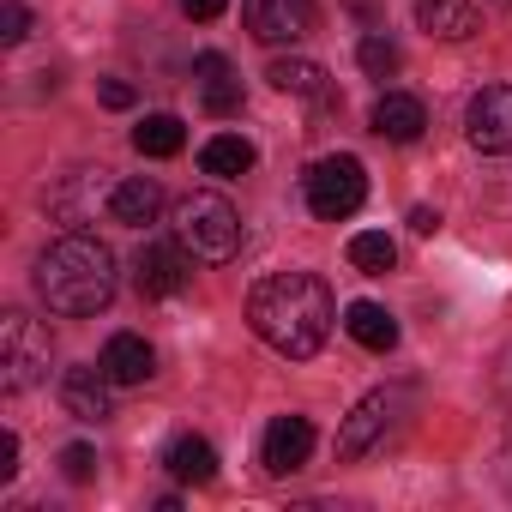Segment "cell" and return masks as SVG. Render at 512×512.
Here are the masks:
<instances>
[{
  "instance_id": "6da1fadb",
  "label": "cell",
  "mask_w": 512,
  "mask_h": 512,
  "mask_svg": "<svg viewBox=\"0 0 512 512\" xmlns=\"http://www.w3.org/2000/svg\"><path fill=\"white\" fill-rule=\"evenodd\" d=\"M332 320H338V302H332L326 278H314V272H278L266 284H253V296H247V326L260 332V344H272L278 356H296V362L332 338Z\"/></svg>"
},
{
  "instance_id": "7a4b0ae2",
  "label": "cell",
  "mask_w": 512,
  "mask_h": 512,
  "mask_svg": "<svg viewBox=\"0 0 512 512\" xmlns=\"http://www.w3.org/2000/svg\"><path fill=\"white\" fill-rule=\"evenodd\" d=\"M37 296L67 314V320H85V314H103L115 302V253L85 235V229H67L61 241H49L37 253Z\"/></svg>"
},
{
  "instance_id": "3957f363",
  "label": "cell",
  "mask_w": 512,
  "mask_h": 512,
  "mask_svg": "<svg viewBox=\"0 0 512 512\" xmlns=\"http://www.w3.org/2000/svg\"><path fill=\"white\" fill-rule=\"evenodd\" d=\"M169 229H175V241L193 253L199 266H229L235 253H241V211L223 193H187V199H175Z\"/></svg>"
},
{
  "instance_id": "277c9868",
  "label": "cell",
  "mask_w": 512,
  "mask_h": 512,
  "mask_svg": "<svg viewBox=\"0 0 512 512\" xmlns=\"http://www.w3.org/2000/svg\"><path fill=\"white\" fill-rule=\"evenodd\" d=\"M302 193H308V211H314V217L344 223V217H356L362 199H368V169H362V157H350V151L320 157V163L302 175Z\"/></svg>"
},
{
  "instance_id": "5b68a950",
  "label": "cell",
  "mask_w": 512,
  "mask_h": 512,
  "mask_svg": "<svg viewBox=\"0 0 512 512\" xmlns=\"http://www.w3.org/2000/svg\"><path fill=\"white\" fill-rule=\"evenodd\" d=\"M43 380H49V326H37L31 314H7L0 320V386L31 392Z\"/></svg>"
},
{
  "instance_id": "8992f818",
  "label": "cell",
  "mask_w": 512,
  "mask_h": 512,
  "mask_svg": "<svg viewBox=\"0 0 512 512\" xmlns=\"http://www.w3.org/2000/svg\"><path fill=\"white\" fill-rule=\"evenodd\" d=\"M115 181H121V175H109V169H73V175L49 193V211H55L61 223H73V229H85V223L109 217Z\"/></svg>"
},
{
  "instance_id": "52a82bcc",
  "label": "cell",
  "mask_w": 512,
  "mask_h": 512,
  "mask_svg": "<svg viewBox=\"0 0 512 512\" xmlns=\"http://www.w3.org/2000/svg\"><path fill=\"white\" fill-rule=\"evenodd\" d=\"M241 19H247L253 43L284 49L314 31V0H241Z\"/></svg>"
},
{
  "instance_id": "ba28073f",
  "label": "cell",
  "mask_w": 512,
  "mask_h": 512,
  "mask_svg": "<svg viewBox=\"0 0 512 512\" xmlns=\"http://www.w3.org/2000/svg\"><path fill=\"white\" fill-rule=\"evenodd\" d=\"M464 139L488 157L512 151V85H482L464 109Z\"/></svg>"
},
{
  "instance_id": "9c48e42d",
  "label": "cell",
  "mask_w": 512,
  "mask_h": 512,
  "mask_svg": "<svg viewBox=\"0 0 512 512\" xmlns=\"http://www.w3.org/2000/svg\"><path fill=\"white\" fill-rule=\"evenodd\" d=\"M133 278H139V296H151V302L181 296L187 278H193V253H187L181 241H175V247L145 241V247H139V260H133Z\"/></svg>"
},
{
  "instance_id": "30bf717a",
  "label": "cell",
  "mask_w": 512,
  "mask_h": 512,
  "mask_svg": "<svg viewBox=\"0 0 512 512\" xmlns=\"http://www.w3.org/2000/svg\"><path fill=\"white\" fill-rule=\"evenodd\" d=\"M308 452H314V422H308V416H278V422L266 428L260 464H266L272 476H296V470L308 464Z\"/></svg>"
},
{
  "instance_id": "8fae6325",
  "label": "cell",
  "mask_w": 512,
  "mask_h": 512,
  "mask_svg": "<svg viewBox=\"0 0 512 512\" xmlns=\"http://www.w3.org/2000/svg\"><path fill=\"white\" fill-rule=\"evenodd\" d=\"M386 428H392V392H368V398L344 416V428H338V458H362Z\"/></svg>"
},
{
  "instance_id": "7c38bea8",
  "label": "cell",
  "mask_w": 512,
  "mask_h": 512,
  "mask_svg": "<svg viewBox=\"0 0 512 512\" xmlns=\"http://www.w3.org/2000/svg\"><path fill=\"white\" fill-rule=\"evenodd\" d=\"M97 362H103V374H109L115 386H145V380L157 374V350H151L139 332H115Z\"/></svg>"
},
{
  "instance_id": "4fadbf2b",
  "label": "cell",
  "mask_w": 512,
  "mask_h": 512,
  "mask_svg": "<svg viewBox=\"0 0 512 512\" xmlns=\"http://www.w3.org/2000/svg\"><path fill=\"white\" fill-rule=\"evenodd\" d=\"M109 386H115V380L103 374V362H97V368H85V362L67 368V374H61V404H67V416L103 422V416H109Z\"/></svg>"
},
{
  "instance_id": "5bb4252c",
  "label": "cell",
  "mask_w": 512,
  "mask_h": 512,
  "mask_svg": "<svg viewBox=\"0 0 512 512\" xmlns=\"http://www.w3.org/2000/svg\"><path fill=\"white\" fill-rule=\"evenodd\" d=\"M163 217V187L151 175H121L115 181V199H109V223H127V229H145Z\"/></svg>"
},
{
  "instance_id": "9a60e30c",
  "label": "cell",
  "mask_w": 512,
  "mask_h": 512,
  "mask_svg": "<svg viewBox=\"0 0 512 512\" xmlns=\"http://www.w3.org/2000/svg\"><path fill=\"white\" fill-rule=\"evenodd\" d=\"M193 79H199V103H205L211 115H241V79H235V67H229L217 49H205V55L193 61Z\"/></svg>"
},
{
  "instance_id": "2e32d148",
  "label": "cell",
  "mask_w": 512,
  "mask_h": 512,
  "mask_svg": "<svg viewBox=\"0 0 512 512\" xmlns=\"http://www.w3.org/2000/svg\"><path fill=\"white\" fill-rule=\"evenodd\" d=\"M422 127H428L422 97H410V91H386V97L374 103V133H380V139L410 145V139H422Z\"/></svg>"
},
{
  "instance_id": "e0dca14e",
  "label": "cell",
  "mask_w": 512,
  "mask_h": 512,
  "mask_svg": "<svg viewBox=\"0 0 512 512\" xmlns=\"http://www.w3.org/2000/svg\"><path fill=\"white\" fill-rule=\"evenodd\" d=\"M476 0H416V25L440 43H464L476 31Z\"/></svg>"
},
{
  "instance_id": "ac0fdd59",
  "label": "cell",
  "mask_w": 512,
  "mask_h": 512,
  "mask_svg": "<svg viewBox=\"0 0 512 512\" xmlns=\"http://www.w3.org/2000/svg\"><path fill=\"white\" fill-rule=\"evenodd\" d=\"M344 332H350L362 350H374V356H386V350L398 344V320H392L380 302H350V308H344Z\"/></svg>"
},
{
  "instance_id": "d6986e66",
  "label": "cell",
  "mask_w": 512,
  "mask_h": 512,
  "mask_svg": "<svg viewBox=\"0 0 512 512\" xmlns=\"http://www.w3.org/2000/svg\"><path fill=\"white\" fill-rule=\"evenodd\" d=\"M284 97H314V103H326L332 97V79H326V67L320 61H272V73H266Z\"/></svg>"
},
{
  "instance_id": "ffe728a7",
  "label": "cell",
  "mask_w": 512,
  "mask_h": 512,
  "mask_svg": "<svg viewBox=\"0 0 512 512\" xmlns=\"http://www.w3.org/2000/svg\"><path fill=\"white\" fill-rule=\"evenodd\" d=\"M169 476H175V482H193V488H205V482L217 476V452H211V440H199V434H181V440L169 446Z\"/></svg>"
},
{
  "instance_id": "44dd1931",
  "label": "cell",
  "mask_w": 512,
  "mask_h": 512,
  "mask_svg": "<svg viewBox=\"0 0 512 512\" xmlns=\"http://www.w3.org/2000/svg\"><path fill=\"white\" fill-rule=\"evenodd\" d=\"M199 169L205 175H247L253 169V145L241 139V133H217V139H205V151H199Z\"/></svg>"
},
{
  "instance_id": "7402d4cb",
  "label": "cell",
  "mask_w": 512,
  "mask_h": 512,
  "mask_svg": "<svg viewBox=\"0 0 512 512\" xmlns=\"http://www.w3.org/2000/svg\"><path fill=\"white\" fill-rule=\"evenodd\" d=\"M350 266L368 272V278H386V272L398 266V241H392L386 229H362V235H350Z\"/></svg>"
},
{
  "instance_id": "603a6c76",
  "label": "cell",
  "mask_w": 512,
  "mask_h": 512,
  "mask_svg": "<svg viewBox=\"0 0 512 512\" xmlns=\"http://www.w3.org/2000/svg\"><path fill=\"white\" fill-rule=\"evenodd\" d=\"M187 145V127L175 121V115H145L139 127H133V151L139 157H175Z\"/></svg>"
},
{
  "instance_id": "cb8c5ba5",
  "label": "cell",
  "mask_w": 512,
  "mask_h": 512,
  "mask_svg": "<svg viewBox=\"0 0 512 512\" xmlns=\"http://www.w3.org/2000/svg\"><path fill=\"white\" fill-rule=\"evenodd\" d=\"M356 61H362V73H368V79H392V73L404 67V55H398V43H392V37H362Z\"/></svg>"
},
{
  "instance_id": "d4e9b609",
  "label": "cell",
  "mask_w": 512,
  "mask_h": 512,
  "mask_svg": "<svg viewBox=\"0 0 512 512\" xmlns=\"http://www.w3.org/2000/svg\"><path fill=\"white\" fill-rule=\"evenodd\" d=\"M25 37H31V7L25 0H0V43L19 49Z\"/></svg>"
},
{
  "instance_id": "484cf974",
  "label": "cell",
  "mask_w": 512,
  "mask_h": 512,
  "mask_svg": "<svg viewBox=\"0 0 512 512\" xmlns=\"http://www.w3.org/2000/svg\"><path fill=\"white\" fill-rule=\"evenodd\" d=\"M61 476L67 482H91L97 476V452L91 446H61Z\"/></svg>"
},
{
  "instance_id": "4316f807",
  "label": "cell",
  "mask_w": 512,
  "mask_h": 512,
  "mask_svg": "<svg viewBox=\"0 0 512 512\" xmlns=\"http://www.w3.org/2000/svg\"><path fill=\"white\" fill-rule=\"evenodd\" d=\"M97 97H103V109H133V85L127 79H103Z\"/></svg>"
},
{
  "instance_id": "83f0119b",
  "label": "cell",
  "mask_w": 512,
  "mask_h": 512,
  "mask_svg": "<svg viewBox=\"0 0 512 512\" xmlns=\"http://www.w3.org/2000/svg\"><path fill=\"white\" fill-rule=\"evenodd\" d=\"M19 476V434L7 428V434H0V482H13Z\"/></svg>"
},
{
  "instance_id": "f1b7e54d",
  "label": "cell",
  "mask_w": 512,
  "mask_h": 512,
  "mask_svg": "<svg viewBox=\"0 0 512 512\" xmlns=\"http://www.w3.org/2000/svg\"><path fill=\"white\" fill-rule=\"evenodd\" d=\"M223 7H229V0H181V13H187V19H199V25H211Z\"/></svg>"
},
{
  "instance_id": "f546056e",
  "label": "cell",
  "mask_w": 512,
  "mask_h": 512,
  "mask_svg": "<svg viewBox=\"0 0 512 512\" xmlns=\"http://www.w3.org/2000/svg\"><path fill=\"white\" fill-rule=\"evenodd\" d=\"M410 229H416V235H434V229H440V211L416 205V211H410Z\"/></svg>"
}]
</instances>
